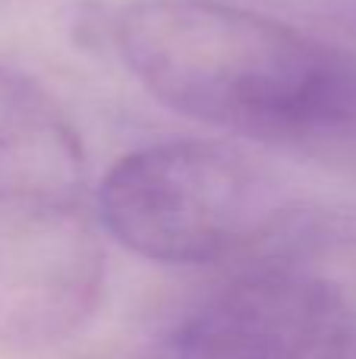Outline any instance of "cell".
Returning <instances> with one entry per match:
<instances>
[{"label":"cell","mask_w":356,"mask_h":359,"mask_svg":"<svg viewBox=\"0 0 356 359\" xmlns=\"http://www.w3.org/2000/svg\"><path fill=\"white\" fill-rule=\"evenodd\" d=\"M111 41L170 111L240 139L356 161V57L227 0H132Z\"/></svg>","instance_id":"1"},{"label":"cell","mask_w":356,"mask_h":359,"mask_svg":"<svg viewBox=\"0 0 356 359\" xmlns=\"http://www.w3.org/2000/svg\"><path fill=\"white\" fill-rule=\"evenodd\" d=\"M104 293L85 155L44 88L0 67V350L73 337Z\"/></svg>","instance_id":"2"},{"label":"cell","mask_w":356,"mask_h":359,"mask_svg":"<svg viewBox=\"0 0 356 359\" xmlns=\"http://www.w3.org/2000/svg\"><path fill=\"white\" fill-rule=\"evenodd\" d=\"M98 221L117 243L164 265H221L294 233L287 186L221 142L177 139L123 155L98 189Z\"/></svg>","instance_id":"3"},{"label":"cell","mask_w":356,"mask_h":359,"mask_svg":"<svg viewBox=\"0 0 356 359\" xmlns=\"http://www.w3.org/2000/svg\"><path fill=\"white\" fill-rule=\"evenodd\" d=\"M123 359H356V309L322 274L265 262L202 293Z\"/></svg>","instance_id":"4"},{"label":"cell","mask_w":356,"mask_h":359,"mask_svg":"<svg viewBox=\"0 0 356 359\" xmlns=\"http://www.w3.org/2000/svg\"><path fill=\"white\" fill-rule=\"evenodd\" d=\"M243 4L284 13V16L294 19H313V22L328 25H356V0H243Z\"/></svg>","instance_id":"5"},{"label":"cell","mask_w":356,"mask_h":359,"mask_svg":"<svg viewBox=\"0 0 356 359\" xmlns=\"http://www.w3.org/2000/svg\"><path fill=\"white\" fill-rule=\"evenodd\" d=\"M6 4H19V0H0V6H6Z\"/></svg>","instance_id":"6"}]
</instances>
